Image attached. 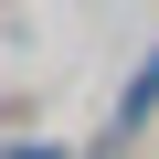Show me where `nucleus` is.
I'll return each instance as SVG.
<instances>
[{
  "mask_svg": "<svg viewBox=\"0 0 159 159\" xmlns=\"http://www.w3.org/2000/svg\"><path fill=\"white\" fill-rule=\"evenodd\" d=\"M148 106H159V53H148V64H138V85H127V106H117V127H138V117H148Z\"/></svg>",
  "mask_w": 159,
  "mask_h": 159,
  "instance_id": "obj_1",
  "label": "nucleus"
}]
</instances>
